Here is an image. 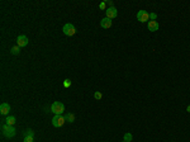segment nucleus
I'll use <instances>...</instances> for the list:
<instances>
[{"label": "nucleus", "instance_id": "f257e3e1", "mask_svg": "<svg viewBox=\"0 0 190 142\" xmlns=\"http://www.w3.org/2000/svg\"><path fill=\"white\" fill-rule=\"evenodd\" d=\"M1 131H3V135L5 136V137H8V138L14 137L15 133H17V129H15L14 126H9L7 123H4L1 126Z\"/></svg>", "mask_w": 190, "mask_h": 142}, {"label": "nucleus", "instance_id": "f03ea898", "mask_svg": "<svg viewBox=\"0 0 190 142\" xmlns=\"http://www.w3.org/2000/svg\"><path fill=\"white\" fill-rule=\"evenodd\" d=\"M51 112L53 113L55 115H56V114H62L63 112H65V106H63V103H61V102H55V103H52V106H51Z\"/></svg>", "mask_w": 190, "mask_h": 142}, {"label": "nucleus", "instance_id": "7ed1b4c3", "mask_svg": "<svg viewBox=\"0 0 190 142\" xmlns=\"http://www.w3.org/2000/svg\"><path fill=\"white\" fill-rule=\"evenodd\" d=\"M65 122H66V119H65V117H63L62 114H56L53 118H52V124H53V127H62L63 124H65Z\"/></svg>", "mask_w": 190, "mask_h": 142}, {"label": "nucleus", "instance_id": "20e7f679", "mask_svg": "<svg viewBox=\"0 0 190 142\" xmlns=\"http://www.w3.org/2000/svg\"><path fill=\"white\" fill-rule=\"evenodd\" d=\"M62 30H63V33H65L66 36H68V37H71V36H73V34L76 33V28H75V25L71 24V23H66L65 25H63Z\"/></svg>", "mask_w": 190, "mask_h": 142}, {"label": "nucleus", "instance_id": "39448f33", "mask_svg": "<svg viewBox=\"0 0 190 142\" xmlns=\"http://www.w3.org/2000/svg\"><path fill=\"white\" fill-rule=\"evenodd\" d=\"M137 19L140 20L141 23H145V22H150V14L146 12V10H140L138 13H137Z\"/></svg>", "mask_w": 190, "mask_h": 142}, {"label": "nucleus", "instance_id": "423d86ee", "mask_svg": "<svg viewBox=\"0 0 190 142\" xmlns=\"http://www.w3.org/2000/svg\"><path fill=\"white\" fill-rule=\"evenodd\" d=\"M105 13H107V18H109V19H114V18H117V17H118V10L115 9L114 7L107 8Z\"/></svg>", "mask_w": 190, "mask_h": 142}, {"label": "nucleus", "instance_id": "0eeeda50", "mask_svg": "<svg viewBox=\"0 0 190 142\" xmlns=\"http://www.w3.org/2000/svg\"><path fill=\"white\" fill-rule=\"evenodd\" d=\"M28 42H29V39H28V37H27V36H24V34L18 36V38H17V45H18L19 47H25V46L28 45Z\"/></svg>", "mask_w": 190, "mask_h": 142}, {"label": "nucleus", "instance_id": "6e6552de", "mask_svg": "<svg viewBox=\"0 0 190 142\" xmlns=\"http://www.w3.org/2000/svg\"><path fill=\"white\" fill-rule=\"evenodd\" d=\"M112 24H113L112 19H109V18H107V17L100 20V27L104 28V29H109L110 27H112Z\"/></svg>", "mask_w": 190, "mask_h": 142}, {"label": "nucleus", "instance_id": "1a4fd4ad", "mask_svg": "<svg viewBox=\"0 0 190 142\" xmlns=\"http://www.w3.org/2000/svg\"><path fill=\"white\" fill-rule=\"evenodd\" d=\"M147 27H148L150 32H156V30H158V28H160V24H158L157 20H150Z\"/></svg>", "mask_w": 190, "mask_h": 142}, {"label": "nucleus", "instance_id": "9d476101", "mask_svg": "<svg viewBox=\"0 0 190 142\" xmlns=\"http://www.w3.org/2000/svg\"><path fill=\"white\" fill-rule=\"evenodd\" d=\"M9 112H10V106L8 103H3L1 106H0V113L3 115H8Z\"/></svg>", "mask_w": 190, "mask_h": 142}, {"label": "nucleus", "instance_id": "9b49d317", "mask_svg": "<svg viewBox=\"0 0 190 142\" xmlns=\"http://www.w3.org/2000/svg\"><path fill=\"white\" fill-rule=\"evenodd\" d=\"M5 123L9 124V126H14L17 123V118L14 115H7V119H5Z\"/></svg>", "mask_w": 190, "mask_h": 142}, {"label": "nucleus", "instance_id": "f8f14e48", "mask_svg": "<svg viewBox=\"0 0 190 142\" xmlns=\"http://www.w3.org/2000/svg\"><path fill=\"white\" fill-rule=\"evenodd\" d=\"M65 119H66V122L72 123L73 120H75V115H73L72 113H67V114L65 115Z\"/></svg>", "mask_w": 190, "mask_h": 142}, {"label": "nucleus", "instance_id": "ddd939ff", "mask_svg": "<svg viewBox=\"0 0 190 142\" xmlns=\"http://www.w3.org/2000/svg\"><path fill=\"white\" fill-rule=\"evenodd\" d=\"M132 140H133V136H132V133H129V132L124 133V136H123V141H125V142H131Z\"/></svg>", "mask_w": 190, "mask_h": 142}, {"label": "nucleus", "instance_id": "4468645a", "mask_svg": "<svg viewBox=\"0 0 190 142\" xmlns=\"http://www.w3.org/2000/svg\"><path fill=\"white\" fill-rule=\"evenodd\" d=\"M10 52H12L13 55H19V52H20V47L19 46H14L10 48Z\"/></svg>", "mask_w": 190, "mask_h": 142}, {"label": "nucleus", "instance_id": "2eb2a0df", "mask_svg": "<svg viewBox=\"0 0 190 142\" xmlns=\"http://www.w3.org/2000/svg\"><path fill=\"white\" fill-rule=\"evenodd\" d=\"M68 86H71V80L70 79H65L63 80V88H68Z\"/></svg>", "mask_w": 190, "mask_h": 142}, {"label": "nucleus", "instance_id": "dca6fc26", "mask_svg": "<svg viewBox=\"0 0 190 142\" xmlns=\"http://www.w3.org/2000/svg\"><path fill=\"white\" fill-rule=\"evenodd\" d=\"M94 98L96 99V100H100V99L103 98V94L100 93V91H95V94H94Z\"/></svg>", "mask_w": 190, "mask_h": 142}, {"label": "nucleus", "instance_id": "f3484780", "mask_svg": "<svg viewBox=\"0 0 190 142\" xmlns=\"http://www.w3.org/2000/svg\"><path fill=\"white\" fill-rule=\"evenodd\" d=\"M24 136H30V137H34V132L32 129H27V131H25V133H24Z\"/></svg>", "mask_w": 190, "mask_h": 142}, {"label": "nucleus", "instance_id": "a211bd4d", "mask_svg": "<svg viewBox=\"0 0 190 142\" xmlns=\"http://www.w3.org/2000/svg\"><path fill=\"white\" fill-rule=\"evenodd\" d=\"M33 137H30V136H24V142H33Z\"/></svg>", "mask_w": 190, "mask_h": 142}, {"label": "nucleus", "instance_id": "6ab92c4d", "mask_svg": "<svg viewBox=\"0 0 190 142\" xmlns=\"http://www.w3.org/2000/svg\"><path fill=\"white\" fill-rule=\"evenodd\" d=\"M156 18H157V14L156 13H150V19L156 20Z\"/></svg>", "mask_w": 190, "mask_h": 142}, {"label": "nucleus", "instance_id": "aec40b11", "mask_svg": "<svg viewBox=\"0 0 190 142\" xmlns=\"http://www.w3.org/2000/svg\"><path fill=\"white\" fill-rule=\"evenodd\" d=\"M105 5H107V3H100L99 8H100V9H105ZM105 10H107V9H105Z\"/></svg>", "mask_w": 190, "mask_h": 142}, {"label": "nucleus", "instance_id": "412c9836", "mask_svg": "<svg viewBox=\"0 0 190 142\" xmlns=\"http://www.w3.org/2000/svg\"><path fill=\"white\" fill-rule=\"evenodd\" d=\"M107 4L109 5V8H110V7H113V1H107Z\"/></svg>", "mask_w": 190, "mask_h": 142}, {"label": "nucleus", "instance_id": "4be33fe9", "mask_svg": "<svg viewBox=\"0 0 190 142\" xmlns=\"http://www.w3.org/2000/svg\"><path fill=\"white\" fill-rule=\"evenodd\" d=\"M186 112H189V113H190V106H188V108H186Z\"/></svg>", "mask_w": 190, "mask_h": 142}, {"label": "nucleus", "instance_id": "5701e85b", "mask_svg": "<svg viewBox=\"0 0 190 142\" xmlns=\"http://www.w3.org/2000/svg\"><path fill=\"white\" fill-rule=\"evenodd\" d=\"M123 142H125V141H123Z\"/></svg>", "mask_w": 190, "mask_h": 142}]
</instances>
